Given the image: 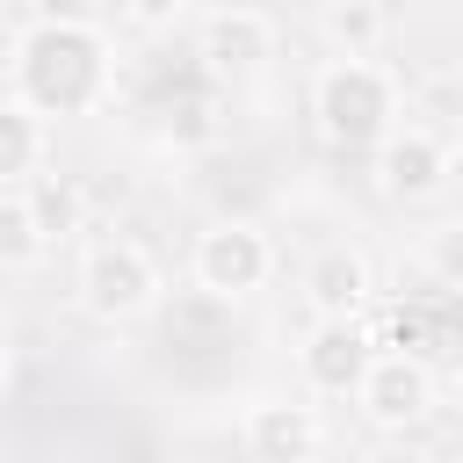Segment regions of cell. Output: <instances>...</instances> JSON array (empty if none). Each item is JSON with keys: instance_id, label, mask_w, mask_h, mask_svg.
<instances>
[{"instance_id": "obj_1", "label": "cell", "mask_w": 463, "mask_h": 463, "mask_svg": "<svg viewBox=\"0 0 463 463\" xmlns=\"http://www.w3.org/2000/svg\"><path fill=\"white\" fill-rule=\"evenodd\" d=\"M14 72L36 109H87L101 94V43L87 22H36L14 51Z\"/></svg>"}, {"instance_id": "obj_2", "label": "cell", "mask_w": 463, "mask_h": 463, "mask_svg": "<svg viewBox=\"0 0 463 463\" xmlns=\"http://www.w3.org/2000/svg\"><path fill=\"white\" fill-rule=\"evenodd\" d=\"M383 116H391V87L369 58H340L326 80H318V130L340 145V152H362L383 137Z\"/></svg>"}, {"instance_id": "obj_3", "label": "cell", "mask_w": 463, "mask_h": 463, "mask_svg": "<svg viewBox=\"0 0 463 463\" xmlns=\"http://www.w3.org/2000/svg\"><path fill=\"white\" fill-rule=\"evenodd\" d=\"M145 297H152V260H145V246H130V239L94 246V260H87V304L109 311V318H123V311H137Z\"/></svg>"}, {"instance_id": "obj_4", "label": "cell", "mask_w": 463, "mask_h": 463, "mask_svg": "<svg viewBox=\"0 0 463 463\" xmlns=\"http://www.w3.org/2000/svg\"><path fill=\"white\" fill-rule=\"evenodd\" d=\"M376 340L354 326V318H326L318 333H311V347H304V376L318 383V391H362V376H369V354Z\"/></svg>"}, {"instance_id": "obj_5", "label": "cell", "mask_w": 463, "mask_h": 463, "mask_svg": "<svg viewBox=\"0 0 463 463\" xmlns=\"http://www.w3.org/2000/svg\"><path fill=\"white\" fill-rule=\"evenodd\" d=\"M362 405H369L376 427H405V420H420V412H427V369L405 362V354H376L369 376H362Z\"/></svg>"}, {"instance_id": "obj_6", "label": "cell", "mask_w": 463, "mask_h": 463, "mask_svg": "<svg viewBox=\"0 0 463 463\" xmlns=\"http://www.w3.org/2000/svg\"><path fill=\"white\" fill-rule=\"evenodd\" d=\"M195 275L210 282V289H253L260 275H268V246H260V232H246V224H232V232H210L203 239V253H195Z\"/></svg>"}, {"instance_id": "obj_7", "label": "cell", "mask_w": 463, "mask_h": 463, "mask_svg": "<svg viewBox=\"0 0 463 463\" xmlns=\"http://www.w3.org/2000/svg\"><path fill=\"white\" fill-rule=\"evenodd\" d=\"M318 449V420L304 405H260L253 412V456L260 463H304Z\"/></svg>"}, {"instance_id": "obj_8", "label": "cell", "mask_w": 463, "mask_h": 463, "mask_svg": "<svg viewBox=\"0 0 463 463\" xmlns=\"http://www.w3.org/2000/svg\"><path fill=\"white\" fill-rule=\"evenodd\" d=\"M203 58L210 65H224V72H246V65H260L268 58V22L260 14H217L210 29H203Z\"/></svg>"}, {"instance_id": "obj_9", "label": "cell", "mask_w": 463, "mask_h": 463, "mask_svg": "<svg viewBox=\"0 0 463 463\" xmlns=\"http://www.w3.org/2000/svg\"><path fill=\"white\" fill-rule=\"evenodd\" d=\"M383 181H391L398 195H427V188L441 181V145H434L427 130L391 137V152H383Z\"/></svg>"}, {"instance_id": "obj_10", "label": "cell", "mask_w": 463, "mask_h": 463, "mask_svg": "<svg viewBox=\"0 0 463 463\" xmlns=\"http://www.w3.org/2000/svg\"><path fill=\"white\" fill-rule=\"evenodd\" d=\"M362 297H369V268H362L354 253H326V260L311 268V304H318L326 318H347Z\"/></svg>"}, {"instance_id": "obj_11", "label": "cell", "mask_w": 463, "mask_h": 463, "mask_svg": "<svg viewBox=\"0 0 463 463\" xmlns=\"http://www.w3.org/2000/svg\"><path fill=\"white\" fill-rule=\"evenodd\" d=\"M29 217H36L43 239H51V232H72V224H80V188H72V181H43V188L29 195Z\"/></svg>"}, {"instance_id": "obj_12", "label": "cell", "mask_w": 463, "mask_h": 463, "mask_svg": "<svg viewBox=\"0 0 463 463\" xmlns=\"http://www.w3.org/2000/svg\"><path fill=\"white\" fill-rule=\"evenodd\" d=\"M43 246L36 217H29V195H0V260H29Z\"/></svg>"}, {"instance_id": "obj_13", "label": "cell", "mask_w": 463, "mask_h": 463, "mask_svg": "<svg viewBox=\"0 0 463 463\" xmlns=\"http://www.w3.org/2000/svg\"><path fill=\"white\" fill-rule=\"evenodd\" d=\"M36 159V123L22 109H0V174H29Z\"/></svg>"}, {"instance_id": "obj_14", "label": "cell", "mask_w": 463, "mask_h": 463, "mask_svg": "<svg viewBox=\"0 0 463 463\" xmlns=\"http://www.w3.org/2000/svg\"><path fill=\"white\" fill-rule=\"evenodd\" d=\"M376 29H383V14H376L369 0H354V7H333V36L347 43V58H362V51L376 43Z\"/></svg>"}, {"instance_id": "obj_15", "label": "cell", "mask_w": 463, "mask_h": 463, "mask_svg": "<svg viewBox=\"0 0 463 463\" xmlns=\"http://www.w3.org/2000/svg\"><path fill=\"white\" fill-rule=\"evenodd\" d=\"M434 275H441V289H463V224L434 232Z\"/></svg>"}, {"instance_id": "obj_16", "label": "cell", "mask_w": 463, "mask_h": 463, "mask_svg": "<svg viewBox=\"0 0 463 463\" xmlns=\"http://www.w3.org/2000/svg\"><path fill=\"white\" fill-rule=\"evenodd\" d=\"M36 14H43V22H80L87 0H36Z\"/></svg>"}, {"instance_id": "obj_17", "label": "cell", "mask_w": 463, "mask_h": 463, "mask_svg": "<svg viewBox=\"0 0 463 463\" xmlns=\"http://www.w3.org/2000/svg\"><path fill=\"white\" fill-rule=\"evenodd\" d=\"M181 0H130V14H174Z\"/></svg>"}]
</instances>
